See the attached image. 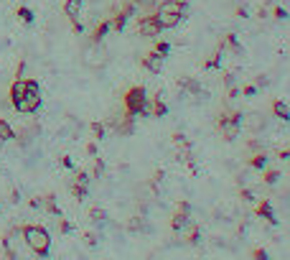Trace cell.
<instances>
[{"label":"cell","instance_id":"1","mask_svg":"<svg viewBox=\"0 0 290 260\" xmlns=\"http://www.w3.org/2000/svg\"><path fill=\"white\" fill-rule=\"evenodd\" d=\"M20 235H23L26 245L38 258H46L49 255V250H51V235H49V230L38 227V224H23V227H20Z\"/></svg>","mask_w":290,"mask_h":260},{"label":"cell","instance_id":"2","mask_svg":"<svg viewBox=\"0 0 290 260\" xmlns=\"http://www.w3.org/2000/svg\"><path fill=\"white\" fill-rule=\"evenodd\" d=\"M23 84H26V89H23L18 102H13V107L18 112H23V115H33V112H38V107H41V87H38L36 79H23Z\"/></svg>","mask_w":290,"mask_h":260},{"label":"cell","instance_id":"3","mask_svg":"<svg viewBox=\"0 0 290 260\" xmlns=\"http://www.w3.org/2000/svg\"><path fill=\"white\" fill-rule=\"evenodd\" d=\"M242 120H244V115H242V112H221V115H219V120H217V128H219L221 138H224L227 143H232V140H237V138H239Z\"/></svg>","mask_w":290,"mask_h":260},{"label":"cell","instance_id":"4","mask_svg":"<svg viewBox=\"0 0 290 260\" xmlns=\"http://www.w3.org/2000/svg\"><path fill=\"white\" fill-rule=\"evenodd\" d=\"M148 102L150 97L148 92H145V87H130L125 92V112H130V115H148Z\"/></svg>","mask_w":290,"mask_h":260},{"label":"cell","instance_id":"5","mask_svg":"<svg viewBox=\"0 0 290 260\" xmlns=\"http://www.w3.org/2000/svg\"><path fill=\"white\" fill-rule=\"evenodd\" d=\"M161 23L155 20V16L153 13H143V16H138V33L140 36H145V39H158L161 36Z\"/></svg>","mask_w":290,"mask_h":260},{"label":"cell","instance_id":"6","mask_svg":"<svg viewBox=\"0 0 290 260\" xmlns=\"http://www.w3.org/2000/svg\"><path fill=\"white\" fill-rule=\"evenodd\" d=\"M186 8H188V5L183 3V0H163V3L155 5V10H158V13H168V16H178V18H183Z\"/></svg>","mask_w":290,"mask_h":260},{"label":"cell","instance_id":"7","mask_svg":"<svg viewBox=\"0 0 290 260\" xmlns=\"http://www.w3.org/2000/svg\"><path fill=\"white\" fill-rule=\"evenodd\" d=\"M163 61H165V56H161L155 49H153V51H148V54L143 56V66H145V69H148L150 74H161Z\"/></svg>","mask_w":290,"mask_h":260},{"label":"cell","instance_id":"8","mask_svg":"<svg viewBox=\"0 0 290 260\" xmlns=\"http://www.w3.org/2000/svg\"><path fill=\"white\" fill-rule=\"evenodd\" d=\"M178 89H183V92H188L191 97H206V92L201 89V84H199L194 77H181L178 79Z\"/></svg>","mask_w":290,"mask_h":260},{"label":"cell","instance_id":"9","mask_svg":"<svg viewBox=\"0 0 290 260\" xmlns=\"http://www.w3.org/2000/svg\"><path fill=\"white\" fill-rule=\"evenodd\" d=\"M112 128L120 133V135H132V130H135V115H130V112H125L120 120L115 118L112 120Z\"/></svg>","mask_w":290,"mask_h":260},{"label":"cell","instance_id":"10","mask_svg":"<svg viewBox=\"0 0 290 260\" xmlns=\"http://www.w3.org/2000/svg\"><path fill=\"white\" fill-rule=\"evenodd\" d=\"M254 212H257V217H262L267 224H277V217H275V209H272V204H270V199H262Z\"/></svg>","mask_w":290,"mask_h":260},{"label":"cell","instance_id":"11","mask_svg":"<svg viewBox=\"0 0 290 260\" xmlns=\"http://www.w3.org/2000/svg\"><path fill=\"white\" fill-rule=\"evenodd\" d=\"M82 5H84V0H66L64 3V16L69 20H76L79 13H82Z\"/></svg>","mask_w":290,"mask_h":260},{"label":"cell","instance_id":"12","mask_svg":"<svg viewBox=\"0 0 290 260\" xmlns=\"http://www.w3.org/2000/svg\"><path fill=\"white\" fill-rule=\"evenodd\" d=\"M165 112H168V107H165V102L161 100V95H155V97H153V102H148V115H153V118H163Z\"/></svg>","mask_w":290,"mask_h":260},{"label":"cell","instance_id":"13","mask_svg":"<svg viewBox=\"0 0 290 260\" xmlns=\"http://www.w3.org/2000/svg\"><path fill=\"white\" fill-rule=\"evenodd\" d=\"M272 115L280 118L283 122H290V107L283 102V100H272Z\"/></svg>","mask_w":290,"mask_h":260},{"label":"cell","instance_id":"14","mask_svg":"<svg viewBox=\"0 0 290 260\" xmlns=\"http://www.w3.org/2000/svg\"><path fill=\"white\" fill-rule=\"evenodd\" d=\"M188 222H191V217H188L186 212H176L173 217H171V227L178 232V230H186V227H188Z\"/></svg>","mask_w":290,"mask_h":260},{"label":"cell","instance_id":"15","mask_svg":"<svg viewBox=\"0 0 290 260\" xmlns=\"http://www.w3.org/2000/svg\"><path fill=\"white\" fill-rule=\"evenodd\" d=\"M109 28H112V26H109V20H99V23L94 26V31H92V43H99V41H102V39L107 36Z\"/></svg>","mask_w":290,"mask_h":260},{"label":"cell","instance_id":"16","mask_svg":"<svg viewBox=\"0 0 290 260\" xmlns=\"http://www.w3.org/2000/svg\"><path fill=\"white\" fill-rule=\"evenodd\" d=\"M242 125H247L252 133H260V130L265 128V118H262V115H250V118L242 120Z\"/></svg>","mask_w":290,"mask_h":260},{"label":"cell","instance_id":"17","mask_svg":"<svg viewBox=\"0 0 290 260\" xmlns=\"http://www.w3.org/2000/svg\"><path fill=\"white\" fill-rule=\"evenodd\" d=\"M13 138H16V130L10 128V122H8V120L0 118V145L8 143V140H13Z\"/></svg>","mask_w":290,"mask_h":260},{"label":"cell","instance_id":"18","mask_svg":"<svg viewBox=\"0 0 290 260\" xmlns=\"http://www.w3.org/2000/svg\"><path fill=\"white\" fill-rule=\"evenodd\" d=\"M250 166L257 168V171H265V168H267V153L265 151H257V153L250 158Z\"/></svg>","mask_w":290,"mask_h":260},{"label":"cell","instance_id":"19","mask_svg":"<svg viewBox=\"0 0 290 260\" xmlns=\"http://www.w3.org/2000/svg\"><path fill=\"white\" fill-rule=\"evenodd\" d=\"M72 197L76 199V201H82V199H87V184L84 181H72Z\"/></svg>","mask_w":290,"mask_h":260},{"label":"cell","instance_id":"20","mask_svg":"<svg viewBox=\"0 0 290 260\" xmlns=\"http://www.w3.org/2000/svg\"><path fill=\"white\" fill-rule=\"evenodd\" d=\"M199 240H201V227L194 224V222H188V237H186V242L188 245H196Z\"/></svg>","mask_w":290,"mask_h":260},{"label":"cell","instance_id":"21","mask_svg":"<svg viewBox=\"0 0 290 260\" xmlns=\"http://www.w3.org/2000/svg\"><path fill=\"white\" fill-rule=\"evenodd\" d=\"M277 179H280V171H277V168H265L262 181H265L267 186H275V184H277Z\"/></svg>","mask_w":290,"mask_h":260},{"label":"cell","instance_id":"22","mask_svg":"<svg viewBox=\"0 0 290 260\" xmlns=\"http://www.w3.org/2000/svg\"><path fill=\"white\" fill-rule=\"evenodd\" d=\"M89 220H92L94 224H102V222H107V212L99 209V207H92L89 209Z\"/></svg>","mask_w":290,"mask_h":260},{"label":"cell","instance_id":"23","mask_svg":"<svg viewBox=\"0 0 290 260\" xmlns=\"http://www.w3.org/2000/svg\"><path fill=\"white\" fill-rule=\"evenodd\" d=\"M127 230H130V232H145V230H148V224H145L143 217H132V220L127 222Z\"/></svg>","mask_w":290,"mask_h":260},{"label":"cell","instance_id":"24","mask_svg":"<svg viewBox=\"0 0 290 260\" xmlns=\"http://www.w3.org/2000/svg\"><path fill=\"white\" fill-rule=\"evenodd\" d=\"M16 16L23 20V23H33V10L31 8H26V5H20L18 10H16Z\"/></svg>","mask_w":290,"mask_h":260},{"label":"cell","instance_id":"25","mask_svg":"<svg viewBox=\"0 0 290 260\" xmlns=\"http://www.w3.org/2000/svg\"><path fill=\"white\" fill-rule=\"evenodd\" d=\"M221 54H224V51H214V54H211V59L209 61H204V69H217V66L221 64Z\"/></svg>","mask_w":290,"mask_h":260},{"label":"cell","instance_id":"26","mask_svg":"<svg viewBox=\"0 0 290 260\" xmlns=\"http://www.w3.org/2000/svg\"><path fill=\"white\" fill-rule=\"evenodd\" d=\"M89 128H92V135H94V140H102V138H105V125H102V122H92V125H89Z\"/></svg>","mask_w":290,"mask_h":260},{"label":"cell","instance_id":"27","mask_svg":"<svg viewBox=\"0 0 290 260\" xmlns=\"http://www.w3.org/2000/svg\"><path fill=\"white\" fill-rule=\"evenodd\" d=\"M155 51H158L161 56H168V51H171V43L168 41H155V46H153Z\"/></svg>","mask_w":290,"mask_h":260},{"label":"cell","instance_id":"28","mask_svg":"<svg viewBox=\"0 0 290 260\" xmlns=\"http://www.w3.org/2000/svg\"><path fill=\"white\" fill-rule=\"evenodd\" d=\"M102 174H105V161H102V158H97V161H94V171H92V176L99 179Z\"/></svg>","mask_w":290,"mask_h":260},{"label":"cell","instance_id":"29","mask_svg":"<svg viewBox=\"0 0 290 260\" xmlns=\"http://www.w3.org/2000/svg\"><path fill=\"white\" fill-rule=\"evenodd\" d=\"M59 232H61V235H69V232H72V222L64 220V217H59Z\"/></svg>","mask_w":290,"mask_h":260},{"label":"cell","instance_id":"30","mask_svg":"<svg viewBox=\"0 0 290 260\" xmlns=\"http://www.w3.org/2000/svg\"><path fill=\"white\" fill-rule=\"evenodd\" d=\"M272 18H275V20H285V18H288V10L277 5V8L272 10Z\"/></svg>","mask_w":290,"mask_h":260},{"label":"cell","instance_id":"31","mask_svg":"<svg viewBox=\"0 0 290 260\" xmlns=\"http://www.w3.org/2000/svg\"><path fill=\"white\" fill-rule=\"evenodd\" d=\"M239 92H242L244 97H254V95H257V87H254V84H247V87H242Z\"/></svg>","mask_w":290,"mask_h":260},{"label":"cell","instance_id":"32","mask_svg":"<svg viewBox=\"0 0 290 260\" xmlns=\"http://www.w3.org/2000/svg\"><path fill=\"white\" fill-rule=\"evenodd\" d=\"M239 199L242 201H254V194H252L250 189H239Z\"/></svg>","mask_w":290,"mask_h":260},{"label":"cell","instance_id":"33","mask_svg":"<svg viewBox=\"0 0 290 260\" xmlns=\"http://www.w3.org/2000/svg\"><path fill=\"white\" fill-rule=\"evenodd\" d=\"M221 82H224L227 87H232L234 84V72H224V74H221Z\"/></svg>","mask_w":290,"mask_h":260},{"label":"cell","instance_id":"34","mask_svg":"<svg viewBox=\"0 0 290 260\" xmlns=\"http://www.w3.org/2000/svg\"><path fill=\"white\" fill-rule=\"evenodd\" d=\"M267 84H270V79H267V77H262V74L254 77V87H257V89H260V87H267Z\"/></svg>","mask_w":290,"mask_h":260},{"label":"cell","instance_id":"35","mask_svg":"<svg viewBox=\"0 0 290 260\" xmlns=\"http://www.w3.org/2000/svg\"><path fill=\"white\" fill-rule=\"evenodd\" d=\"M178 212H186V214H191V204H188L186 199H181V201H178Z\"/></svg>","mask_w":290,"mask_h":260},{"label":"cell","instance_id":"36","mask_svg":"<svg viewBox=\"0 0 290 260\" xmlns=\"http://www.w3.org/2000/svg\"><path fill=\"white\" fill-rule=\"evenodd\" d=\"M84 242H87L89 247H94V245H97V237H94L92 232H87V235H84Z\"/></svg>","mask_w":290,"mask_h":260},{"label":"cell","instance_id":"37","mask_svg":"<svg viewBox=\"0 0 290 260\" xmlns=\"http://www.w3.org/2000/svg\"><path fill=\"white\" fill-rule=\"evenodd\" d=\"M252 258H257V260H265V258H267V250H262V247H257V250H252Z\"/></svg>","mask_w":290,"mask_h":260},{"label":"cell","instance_id":"38","mask_svg":"<svg viewBox=\"0 0 290 260\" xmlns=\"http://www.w3.org/2000/svg\"><path fill=\"white\" fill-rule=\"evenodd\" d=\"M277 158H280V161H290V145H288V148H283L280 153H277Z\"/></svg>","mask_w":290,"mask_h":260},{"label":"cell","instance_id":"39","mask_svg":"<svg viewBox=\"0 0 290 260\" xmlns=\"http://www.w3.org/2000/svg\"><path fill=\"white\" fill-rule=\"evenodd\" d=\"M239 95H242V92H239V87H234V84H232V87H229V100H237Z\"/></svg>","mask_w":290,"mask_h":260},{"label":"cell","instance_id":"40","mask_svg":"<svg viewBox=\"0 0 290 260\" xmlns=\"http://www.w3.org/2000/svg\"><path fill=\"white\" fill-rule=\"evenodd\" d=\"M61 166H64V168H72L74 163H72V158H69V156H61Z\"/></svg>","mask_w":290,"mask_h":260},{"label":"cell","instance_id":"41","mask_svg":"<svg viewBox=\"0 0 290 260\" xmlns=\"http://www.w3.org/2000/svg\"><path fill=\"white\" fill-rule=\"evenodd\" d=\"M87 153H89V156H97V145L89 143V145H87Z\"/></svg>","mask_w":290,"mask_h":260},{"label":"cell","instance_id":"42","mask_svg":"<svg viewBox=\"0 0 290 260\" xmlns=\"http://www.w3.org/2000/svg\"><path fill=\"white\" fill-rule=\"evenodd\" d=\"M237 16H239V18H247V8L239 5V8H237Z\"/></svg>","mask_w":290,"mask_h":260}]
</instances>
